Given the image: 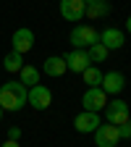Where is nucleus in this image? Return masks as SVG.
<instances>
[{
    "label": "nucleus",
    "mask_w": 131,
    "mask_h": 147,
    "mask_svg": "<svg viewBox=\"0 0 131 147\" xmlns=\"http://www.w3.org/2000/svg\"><path fill=\"white\" fill-rule=\"evenodd\" d=\"M18 82H21L24 87H34V84H40V71H37V66L24 63L21 71H18Z\"/></svg>",
    "instance_id": "15"
},
{
    "label": "nucleus",
    "mask_w": 131,
    "mask_h": 147,
    "mask_svg": "<svg viewBox=\"0 0 131 147\" xmlns=\"http://www.w3.org/2000/svg\"><path fill=\"white\" fill-rule=\"evenodd\" d=\"M87 55H89V61H92V66H95V63H105V61H107V55H110V50H107L105 45L95 42V45H89V47H87Z\"/></svg>",
    "instance_id": "16"
},
{
    "label": "nucleus",
    "mask_w": 131,
    "mask_h": 147,
    "mask_svg": "<svg viewBox=\"0 0 131 147\" xmlns=\"http://www.w3.org/2000/svg\"><path fill=\"white\" fill-rule=\"evenodd\" d=\"M21 66H24V55H18V53H13V50L3 58V68H5L8 74H18V71H21Z\"/></svg>",
    "instance_id": "18"
},
{
    "label": "nucleus",
    "mask_w": 131,
    "mask_h": 147,
    "mask_svg": "<svg viewBox=\"0 0 131 147\" xmlns=\"http://www.w3.org/2000/svg\"><path fill=\"white\" fill-rule=\"evenodd\" d=\"M11 42H13V53L24 55V53H29V50L34 47V32L26 29V26H21V29H16V32H13Z\"/></svg>",
    "instance_id": "10"
},
{
    "label": "nucleus",
    "mask_w": 131,
    "mask_h": 147,
    "mask_svg": "<svg viewBox=\"0 0 131 147\" xmlns=\"http://www.w3.org/2000/svg\"><path fill=\"white\" fill-rule=\"evenodd\" d=\"M81 105H84V110H89V113H100V110H105V105H107V95L100 87H89L81 95Z\"/></svg>",
    "instance_id": "5"
},
{
    "label": "nucleus",
    "mask_w": 131,
    "mask_h": 147,
    "mask_svg": "<svg viewBox=\"0 0 131 147\" xmlns=\"http://www.w3.org/2000/svg\"><path fill=\"white\" fill-rule=\"evenodd\" d=\"M81 79H84L87 89L89 87H100L102 84V71H100V66H89L87 71H81Z\"/></svg>",
    "instance_id": "17"
},
{
    "label": "nucleus",
    "mask_w": 131,
    "mask_h": 147,
    "mask_svg": "<svg viewBox=\"0 0 131 147\" xmlns=\"http://www.w3.org/2000/svg\"><path fill=\"white\" fill-rule=\"evenodd\" d=\"M68 40H71L73 50H87L89 45L100 42V32L95 26H89V24H79V26L71 29V37H68Z\"/></svg>",
    "instance_id": "2"
},
{
    "label": "nucleus",
    "mask_w": 131,
    "mask_h": 147,
    "mask_svg": "<svg viewBox=\"0 0 131 147\" xmlns=\"http://www.w3.org/2000/svg\"><path fill=\"white\" fill-rule=\"evenodd\" d=\"M42 71L47 74V76H63L68 68H66L63 55H50V58H45V63H42Z\"/></svg>",
    "instance_id": "14"
},
{
    "label": "nucleus",
    "mask_w": 131,
    "mask_h": 147,
    "mask_svg": "<svg viewBox=\"0 0 131 147\" xmlns=\"http://www.w3.org/2000/svg\"><path fill=\"white\" fill-rule=\"evenodd\" d=\"M3 113H5V110H3V108H0V121H3Z\"/></svg>",
    "instance_id": "23"
},
{
    "label": "nucleus",
    "mask_w": 131,
    "mask_h": 147,
    "mask_svg": "<svg viewBox=\"0 0 131 147\" xmlns=\"http://www.w3.org/2000/svg\"><path fill=\"white\" fill-rule=\"evenodd\" d=\"M63 61H66V68L73 71V74H81V71H87V68L92 66L87 50H71V53L63 55Z\"/></svg>",
    "instance_id": "11"
},
{
    "label": "nucleus",
    "mask_w": 131,
    "mask_h": 147,
    "mask_svg": "<svg viewBox=\"0 0 131 147\" xmlns=\"http://www.w3.org/2000/svg\"><path fill=\"white\" fill-rule=\"evenodd\" d=\"M0 147H18V142H11V139H5V142L0 144Z\"/></svg>",
    "instance_id": "21"
},
{
    "label": "nucleus",
    "mask_w": 131,
    "mask_h": 147,
    "mask_svg": "<svg viewBox=\"0 0 131 147\" xmlns=\"http://www.w3.org/2000/svg\"><path fill=\"white\" fill-rule=\"evenodd\" d=\"M60 16L66 21H81L84 18V0H60Z\"/></svg>",
    "instance_id": "12"
},
{
    "label": "nucleus",
    "mask_w": 131,
    "mask_h": 147,
    "mask_svg": "<svg viewBox=\"0 0 131 147\" xmlns=\"http://www.w3.org/2000/svg\"><path fill=\"white\" fill-rule=\"evenodd\" d=\"M110 13L107 0H84V18H105Z\"/></svg>",
    "instance_id": "13"
},
{
    "label": "nucleus",
    "mask_w": 131,
    "mask_h": 147,
    "mask_svg": "<svg viewBox=\"0 0 131 147\" xmlns=\"http://www.w3.org/2000/svg\"><path fill=\"white\" fill-rule=\"evenodd\" d=\"M105 118L107 123H113V126H123L126 121H131V110H128V102L126 100H107L105 105Z\"/></svg>",
    "instance_id": "3"
},
{
    "label": "nucleus",
    "mask_w": 131,
    "mask_h": 147,
    "mask_svg": "<svg viewBox=\"0 0 131 147\" xmlns=\"http://www.w3.org/2000/svg\"><path fill=\"white\" fill-rule=\"evenodd\" d=\"M100 45H105L107 50H121L126 45V34L118 26H105L100 32Z\"/></svg>",
    "instance_id": "9"
},
{
    "label": "nucleus",
    "mask_w": 131,
    "mask_h": 147,
    "mask_svg": "<svg viewBox=\"0 0 131 147\" xmlns=\"http://www.w3.org/2000/svg\"><path fill=\"white\" fill-rule=\"evenodd\" d=\"M26 105H32L34 110H47L52 105V92L45 84H34L26 92Z\"/></svg>",
    "instance_id": "4"
},
{
    "label": "nucleus",
    "mask_w": 131,
    "mask_h": 147,
    "mask_svg": "<svg viewBox=\"0 0 131 147\" xmlns=\"http://www.w3.org/2000/svg\"><path fill=\"white\" fill-rule=\"evenodd\" d=\"M100 123H102L100 113H89V110H81V113L73 118V129H76L79 134H95Z\"/></svg>",
    "instance_id": "7"
},
{
    "label": "nucleus",
    "mask_w": 131,
    "mask_h": 147,
    "mask_svg": "<svg viewBox=\"0 0 131 147\" xmlns=\"http://www.w3.org/2000/svg\"><path fill=\"white\" fill-rule=\"evenodd\" d=\"M123 87H126V76H123L121 71H107V74H102L100 89L105 92V95H121Z\"/></svg>",
    "instance_id": "8"
},
{
    "label": "nucleus",
    "mask_w": 131,
    "mask_h": 147,
    "mask_svg": "<svg viewBox=\"0 0 131 147\" xmlns=\"http://www.w3.org/2000/svg\"><path fill=\"white\" fill-rule=\"evenodd\" d=\"M26 92L29 87H24L21 82H5L3 87H0V108L3 110H11V113H16V110H21L26 105Z\"/></svg>",
    "instance_id": "1"
},
{
    "label": "nucleus",
    "mask_w": 131,
    "mask_h": 147,
    "mask_svg": "<svg viewBox=\"0 0 131 147\" xmlns=\"http://www.w3.org/2000/svg\"><path fill=\"white\" fill-rule=\"evenodd\" d=\"M126 32H128V34H131V16H128V18H126Z\"/></svg>",
    "instance_id": "22"
},
{
    "label": "nucleus",
    "mask_w": 131,
    "mask_h": 147,
    "mask_svg": "<svg viewBox=\"0 0 131 147\" xmlns=\"http://www.w3.org/2000/svg\"><path fill=\"white\" fill-rule=\"evenodd\" d=\"M8 139L11 142H18V139H21V129H18V126H11L8 129Z\"/></svg>",
    "instance_id": "20"
},
{
    "label": "nucleus",
    "mask_w": 131,
    "mask_h": 147,
    "mask_svg": "<svg viewBox=\"0 0 131 147\" xmlns=\"http://www.w3.org/2000/svg\"><path fill=\"white\" fill-rule=\"evenodd\" d=\"M121 134H118V126L113 123H100L97 131H95V144L97 147H118Z\"/></svg>",
    "instance_id": "6"
},
{
    "label": "nucleus",
    "mask_w": 131,
    "mask_h": 147,
    "mask_svg": "<svg viewBox=\"0 0 131 147\" xmlns=\"http://www.w3.org/2000/svg\"><path fill=\"white\" fill-rule=\"evenodd\" d=\"M118 134H121V139H131V121H126L123 126H118Z\"/></svg>",
    "instance_id": "19"
}]
</instances>
